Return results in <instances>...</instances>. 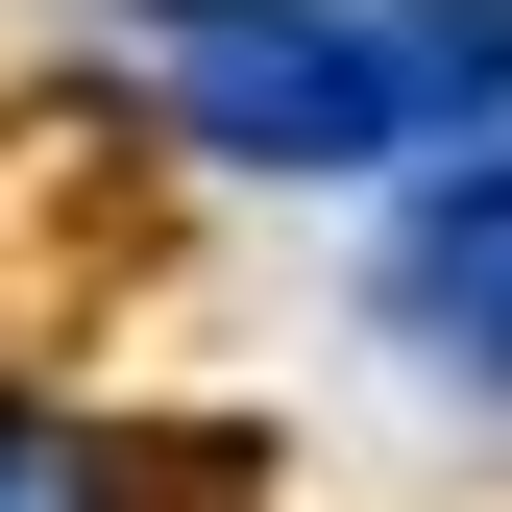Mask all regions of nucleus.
Here are the masks:
<instances>
[{
    "label": "nucleus",
    "mask_w": 512,
    "mask_h": 512,
    "mask_svg": "<svg viewBox=\"0 0 512 512\" xmlns=\"http://www.w3.org/2000/svg\"><path fill=\"white\" fill-rule=\"evenodd\" d=\"M147 74L196 98V147H269V171L439 147V98H415V25H391V0H147Z\"/></svg>",
    "instance_id": "obj_1"
},
{
    "label": "nucleus",
    "mask_w": 512,
    "mask_h": 512,
    "mask_svg": "<svg viewBox=\"0 0 512 512\" xmlns=\"http://www.w3.org/2000/svg\"><path fill=\"white\" fill-rule=\"evenodd\" d=\"M391 317H512V147H464L391 244Z\"/></svg>",
    "instance_id": "obj_2"
},
{
    "label": "nucleus",
    "mask_w": 512,
    "mask_h": 512,
    "mask_svg": "<svg viewBox=\"0 0 512 512\" xmlns=\"http://www.w3.org/2000/svg\"><path fill=\"white\" fill-rule=\"evenodd\" d=\"M0 512H74V439L49 415H0Z\"/></svg>",
    "instance_id": "obj_3"
}]
</instances>
